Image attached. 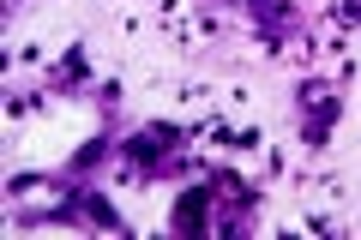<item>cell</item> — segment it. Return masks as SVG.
Here are the masks:
<instances>
[{"mask_svg":"<svg viewBox=\"0 0 361 240\" xmlns=\"http://www.w3.org/2000/svg\"><path fill=\"white\" fill-rule=\"evenodd\" d=\"M187 144V127H169V120H151V127H139L127 144H121V156H127L133 168H139L145 180L169 175V163H175V151Z\"/></svg>","mask_w":361,"mask_h":240,"instance_id":"cell-1","label":"cell"},{"mask_svg":"<svg viewBox=\"0 0 361 240\" xmlns=\"http://www.w3.org/2000/svg\"><path fill=\"white\" fill-rule=\"evenodd\" d=\"M337 114H343L337 90L325 84V78H307V84H301V139H307L313 151H325V144H331V127H337Z\"/></svg>","mask_w":361,"mask_h":240,"instance_id":"cell-2","label":"cell"},{"mask_svg":"<svg viewBox=\"0 0 361 240\" xmlns=\"http://www.w3.org/2000/svg\"><path fill=\"white\" fill-rule=\"evenodd\" d=\"M217 198V180H211V187H187L180 192V204H175V234H205V204Z\"/></svg>","mask_w":361,"mask_h":240,"instance_id":"cell-3","label":"cell"},{"mask_svg":"<svg viewBox=\"0 0 361 240\" xmlns=\"http://www.w3.org/2000/svg\"><path fill=\"white\" fill-rule=\"evenodd\" d=\"M253 6V18H259V30H265V42L277 49V42L289 37V25H295V6L289 0H247Z\"/></svg>","mask_w":361,"mask_h":240,"instance_id":"cell-4","label":"cell"},{"mask_svg":"<svg viewBox=\"0 0 361 240\" xmlns=\"http://www.w3.org/2000/svg\"><path fill=\"white\" fill-rule=\"evenodd\" d=\"M78 204H85V222H97V228H115V234H121V210L103 198V192H78Z\"/></svg>","mask_w":361,"mask_h":240,"instance_id":"cell-5","label":"cell"},{"mask_svg":"<svg viewBox=\"0 0 361 240\" xmlns=\"http://www.w3.org/2000/svg\"><path fill=\"white\" fill-rule=\"evenodd\" d=\"M109 151H115V139H109V132H103V139H90V144H85V151H78V156H73V163H66V175H90V168L103 163V156H109Z\"/></svg>","mask_w":361,"mask_h":240,"instance_id":"cell-6","label":"cell"},{"mask_svg":"<svg viewBox=\"0 0 361 240\" xmlns=\"http://www.w3.org/2000/svg\"><path fill=\"white\" fill-rule=\"evenodd\" d=\"M85 78H90L85 49H66V61H61V72H54V84H85Z\"/></svg>","mask_w":361,"mask_h":240,"instance_id":"cell-7","label":"cell"}]
</instances>
